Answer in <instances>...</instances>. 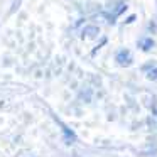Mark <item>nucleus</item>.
I'll return each instance as SVG.
<instances>
[{
    "mask_svg": "<svg viewBox=\"0 0 157 157\" xmlns=\"http://www.w3.org/2000/svg\"><path fill=\"white\" fill-rule=\"evenodd\" d=\"M100 34V27L98 25H93V24H90V25H86L85 29L81 31V37L83 39H95L96 36Z\"/></svg>",
    "mask_w": 157,
    "mask_h": 157,
    "instance_id": "f03ea898",
    "label": "nucleus"
},
{
    "mask_svg": "<svg viewBox=\"0 0 157 157\" xmlns=\"http://www.w3.org/2000/svg\"><path fill=\"white\" fill-rule=\"evenodd\" d=\"M106 42H108V39H106V37H103V39H100V42H98V44H96V48H95V49H93V51H91V56H95V54H96V52H98V51H100V49H101V48H103V46H105V44H106Z\"/></svg>",
    "mask_w": 157,
    "mask_h": 157,
    "instance_id": "39448f33",
    "label": "nucleus"
},
{
    "mask_svg": "<svg viewBox=\"0 0 157 157\" xmlns=\"http://www.w3.org/2000/svg\"><path fill=\"white\" fill-rule=\"evenodd\" d=\"M115 59L120 66H128L132 64V54H130L128 49H120L118 52L115 54Z\"/></svg>",
    "mask_w": 157,
    "mask_h": 157,
    "instance_id": "f257e3e1",
    "label": "nucleus"
},
{
    "mask_svg": "<svg viewBox=\"0 0 157 157\" xmlns=\"http://www.w3.org/2000/svg\"><path fill=\"white\" fill-rule=\"evenodd\" d=\"M147 79H150V81H155L157 79V66H154L152 69L147 71Z\"/></svg>",
    "mask_w": 157,
    "mask_h": 157,
    "instance_id": "20e7f679",
    "label": "nucleus"
},
{
    "mask_svg": "<svg viewBox=\"0 0 157 157\" xmlns=\"http://www.w3.org/2000/svg\"><path fill=\"white\" fill-rule=\"evenodd\" d=\"M135 21H137V15H135V14H132V15H128V17L125 19V24H133Z\"/></svg>",
    "mask_w": 157,
    "mask_h": 157,
    "instance_id": "1a4fd4ad",
    "label": "nucleus"
},
{
    "mask_svg": "<svg viewBox=\"0 0 157 157\" xmlns=\"http://www.w3.org/2000/svg\"><path fill=\"white\" fill-rule=\"evenodd\" d=\"M83 24V19H79V21L78 22H76V24H75V27H79V25H81Z\"/></svg>",
    "mask_w": 157,
    "mask_h": 157,
    "instance_id": "9b49d317",
    "label": "nucleus"
},
{
    "mask_svg": "<svg viewBox=\"0 0 157 157\" xmlns=\"http://www.w3.org/2000/svg\"><path fill=\"white\" fill-rule=\"evenodd\" d=\"M63 132H64V135H68L69 139H75V133H73L71 130L68 128V127H64V125H63Z\"/></svg>",
    "mask_w": 157,
    "mask_h": 157,
    "instance_id": "6e6552de",
    "label": "nucleus"
},
{
    "mask_svg": "<svg viewBox=\"0 0 157 157\" xmlns=\"http://www.w3.org/2000/svg\"><path fill=\"white\" fill-rule=\"evenodd\" d=\"M123 12H127V4H122L118 9H115V12H113V14H115V17H120Z\"/></svg>",
    "mask_w": 157,
    "mask_h": 157,
    "instance_id": "423d86ee",
    "label": "nucleus"
},
{
    "mask_svg": "<svg viewBox=\"0 0 157 157\" xmlns=\"http://www.w3.org/2000/svg\"><path fill=\"white\" fill-rule=\"evenodd\" d=\"M154 39L152 37H144V41H139V48L142 49L144 52H147V51H150V49L154 48Z\"/></svg>",
    "mask_w": 157,
    "mask_h": 157,
    "instance_id": "7ed1b4c3",
    "label": "nucleus"
},
{
    "mask_svg": "<svg viewBox=\"0 0 157 157\" xmlns=\"http://www.w3.org/2000/svg\"><path fill=\"white\" fill-rule=\"evenodd\" d=\"M19 5H21V0H14V4H12L10 10H9V14H14V12L19 9Z\"/></svg>",
    "mask_w": 157,
    "mask_h": 157,
    "instance_id": "0eeeda50",
    "label": "nucleus"
},
{
    "mask_svg": "<svg viewBox=\"0 0 157 157\" xmlns=\"http://www.w3.org/2000/svg\"><path fill=\"white\" fill-rule=\"evenodd\" d=\"M152 68H154V61H150V63H147V64L142 66V71H149V69H152Z\"/></svg>",
    "mask_w": 157,
    "mask_h": 157,
    "instance_id": "9d476101",
    "label": "nucleus"
}]
</instances>
